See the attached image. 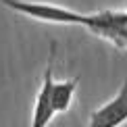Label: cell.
Listing matches in <instances>:
<instances>
[{"label":"cell","mask_w":127,"mask_h":127,"mask_svg":"<svg viewBox=\"0 0 127 127\" xmlns=\"http://www.w3.org/2000/svg\"><path fill=\"white\" fill-rule=\"evenodd\" d=\"M96 38L108 42L117 50L127 52V10H98L88 13L86 27Z\"/></svg>","instance_id":"obj_1"},{"label":"cell","mask_w":127,"mask_h":127,"mask_svg":"<svg viewBox=\"0 0 127 127\" xmlns=\"http://www.w3.org/2000/svg\"><path fill=\"white\" fill-rule=\"evenodd\" d=\"M54 56H56V42H50V52L46 59V67L42 73V83L38 88L31 108L29 127H48L52 119L56 117L54 110V98H52V88H54Z\"/></svg>","instance_id":"obj_2"},{"label":"cell","mask_w":127,"mask_h":127,"mask_svg":"<svg viewBox=\"0 0 127 127\" xmlns=\"http://www.w3.org/2000/svg\"><path fill=\"white\" fill-rule=\"evenodd\" d=\"M127 123V79L110 100L90 113L88 127H121Z\"/></svg>","instance_id":"obj_3"}]
</instances>
